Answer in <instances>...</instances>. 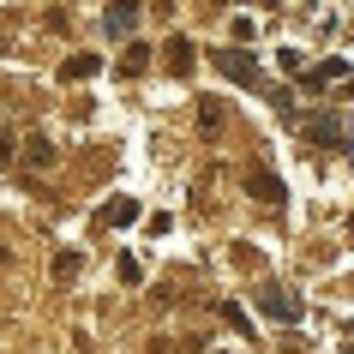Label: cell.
Wrapping results in <instances>:
<instances>
[{
  "label": "cell",
  "instance_id": "cell-1",
  "mask_svg": "<svg viewBox=\"0 0 354 354\" xmlns=\"http://www.w3.org/2000/svg\"><path fill=\"white\" fill-rule=\"evenodd\" d=\"M259 313L277 318V324H295L300 318V295H288V288H259Z\"/></svg>",
  "mask_w": 354,
  "mask_h": 354
},
{
  "label": "cell",
  "instance_id": "cell-3",
  "mask_svg": "<svg viewBox=\"0 0 354 354\" xmlns=\"http://www.w3.org/2000/svg\"><path fill=\"white\" fill-rule=\"evenodd\" d=\"M306 138H318L324 150H342L348 145V127H342V114H313L306 120Z\"/></svg>",
  "mask_w": 354,
  "mask_h": 354
},
{
  "label": "cell",
  "instance_id": "cell-8",
  "mask_svg": "<svg viewBox=\"0 0 354 354\" xmlns=\"http://www.w3.org/2000/svg\"><path fill=\"white\" fill-rule=\"evenodd\" d=\"M132 19H138V0H120V6H109V30H132Z\"/></svg>",
  "mask_w": 354,
  "mask_h": 354
},
{
  "label": "cell",
  "instance_id": "cell-6",
  "mask_svg": "<svg viewBox=\"0 0 354 354\" xmlns=\"http://www.w3.org/2000/svg\"><path fill=\"white\" fill-rule=\"evenodd\" d=\"M168 73H192V42H168Z\"/></svg>",
  "mask_w": 354,
  "mask_h": 354
},
{
  "label": "cell",
  "instance_id": "cell-2",
  "mask_svg": "<svg viewBox=\"0 0 354 354\" xmlns=\"http://www.w3.org/2000/svg\"><path fill=\"white\" fill-rule=\"evenodd\" d=\"M216 73H228L234 84H259V60L241 48H216Z\"/></svg>",
  "mask_w": 354,
  "mask_h": 354
},
{
  "label": "cell",
  "instance_id": "cell-5",
  "mask_svg": "<svg viewBox=\"0 0 354 354\" xmlns=\"http://www.w3.org/2000/svg\"><path fill=\"white\" fill-rule=\"evenodd\" d=\"M132 216H138V205H132V198H114V205L102 210V228H127Z\"/></svg>",
  "mask_w": 354,
  "mask_h": 354
},
{
  "label": "cell",
  "instance_id": "cell-11",
  "mask_svg": "<svg viewBox=\"0 0 354 354\" xmlns=\"http://www.w3.org/2000/svg\"><path fill=\"white\" fill-rule=\"evenodd\" d=\"M330 78H342V60H330V66H318V73L306 78V84H313V91H318V84H330Z\"/></svg>",
  "mask_w": 354,
  "mask_h": 354
},
{
  "label": "cell",
  "instance_id": "cell-4",
  "mask_svg": "<svg viewBox=\"0 0 354 354\" xmlns=\"http://www.w3.org/2000/svg\"><path fill=\"white\" fill-rule=\"evenodd\" d=\"M252 198H264V205H282V180L259 168V174H252Z\"/></svg>",
  "mask_w": 354,
  "mask_h": 354
},
{
  "label": "cell",
  "instance_id": "cell-7",
  "mask_svg": "<svg viewBox=\"0 0 354 354\" xmlns=\"http://www.w3.org/2000/svg\"><path fill=\"white\" fill-rule=\"evenodd\" d=\"M24 162H30V168H55V145H48V138H30Z\"/></svg>",
  "mask_w": 354,
  "mask_h": 354
},
{
  "label": "cell",
  "instance_id": "cell-9",
  "mask_svg": "<svg viewBox=\"0 0 354 354\" xmlns=\"http://www.w3.org/2000/svg\"><path fill=\"white\" fill-rule=\"evenodd\" d=\"M96 66H102V60H96V55H73V60H66V66H60V73H66V78H91Z\"/></svg>",
  "mask_w": 354,
  "mask_h": 354
},
{
  "label": "cell",
  "instance_id": "cell-10",
  "mask_svg": "<svg viewBox=\"0 0 354 354\" xmlns=\"http://www.w3.org/2000/svg\"><path fill=\"white\" fill-rule=\"evenodd\" d=\"M55 277H60V282L78 277V252H60V259H55Z\"/></svg>",
  "mask_w": 354,
  "mask_h": 354
}]
</instances>
